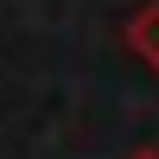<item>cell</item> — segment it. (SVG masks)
<instances>
[{"mask_svg":"<svg viewBox=\"0 0 159 159\" xmlns=\"http://www.w3.org/2000/svg\"><path fill=\"white\" fill-rule=\"evenodd\" d=\"M127 51H134L140 64H153V70H159V0H153V7H140L134 19H127Z\"/></svg>","mask_w":159,"mask_h":159,"instance_id":"cell-1","label":"cell"},{"mask_svg":"<svg viewBox=\"0 0 159 159\" xmlns=\"http://www.w3.org/2000/svg\"><path fill=\"white\" fill-rule=\"evenodd\" d=\"M134 159H159V153H134Z\"/></svg>","mask_w":159,"mask_h":159,"instance_id":"cell-2","label":"cell"}]
</instances>
